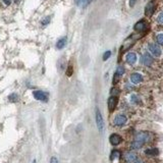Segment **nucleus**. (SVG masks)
<instances>
[{
    "label": "nucleus",
    "mask_w": 163,
    "mask_h": 163,
    "mask_svg": "<svg viewBox=\"0 0 163 163\" xmlns=\"http://www.w3.org/2000/svg\"><path fill=\"white\" fill-rule=\"evenodd\" d=\"M151 139H152V136L148 132H140L135 136V140L139 141V142H142L143 144H146V143L150 142Z\"/></svg>",
    "instance_id": "obj_1"
},
{
    "label": "nucleus",
    "mask_w": 163,
    "mask_h": 163,
    "mask_svg": "<svg viewBox=\"0 0 163 163\" xmlns=\"http://www.w3.org/2000/svg\"><path fill=\"white\" fill-rule=\"evenodd\" d=\"M95 120H96V124H97V128H98V131L100 133H102L103 130H104V119H103V116H102V114H101L98 107H96Z\"/></svg>",
    "instance_id": "obj_2"
},
{
    "label": "nucleus",
    "mask_w": 163,
    "mask_h": 163,
    "mask_svg": "<svg viewBox=\"0 0 163 163\" xmlns=\"http://www.w3.org/2000/svg\"><path fill=\"white\" fill-rule=\"evenodd\" d=\"M148 50L151 53V55L154 57H160L162 54V50H161L160 46L155 44V43H150L148 45Z\"/></svg>",
    "instance_id": "obj_3"
},
{
    "label": "nucleus",
    "mask_w": 163,
    "mask_h": 163,
    "mask_svg": "<svg viewBox=\"0 0 163 163\" xmlns=\"http://www.w3.org/2000/svg\"><path fill=\"white\" fill-rule=\"evenodd\" d=\"M128 122V117L124 114H118L113 119V124L115 126H124Z\"/></svg>",
    "instance_id": "obj_4"
},
{
    "label": "nucleus",
    "mask_w": 163,
    "mask_h": 163,
    "mask_svg": "<svg viewBox=\"0 0 163 163\" xmlns=\"http://www.w3.org/2000/svg\"><path fill=\"white\" fill-rule=\"evenodd\" d=\"M33 96L36 100L42 101V102H47V100H48V95H47V93H45L44 91H41V90L34 91Z\"/></svg>",
    "instance_id": "obj_5"
},
{
    "label": "nucleus",
    "mask_w": 163,
    "mask_h": 163,
    "mask_svg": "<svg viewBox=\"0 0 163 163\" xmlns=\"http://www.w3.org/2000/svg\"><path fill=\"white\" fill-rule=\"evenodd\" d=\"M153 62H154V60H153L152 55L149 54V53H144L141 57V63L145 66H151Z\"/></svg>",
    "instance_id": "obj_6"
},
{
    "label": "nucleus",
    "mask_w": 163,
    "mask_h": 163,
    "mask_svg": "<svg viewBox=\"0 0 163 163\" xmlns=\"http://www.w3.org/2000/svg\"><path fill=\"white\" fill-rule=\"evenodd\" d=\"M130 79H131V83H132V84L139 85L144 81V77H143V75H141L140 73H133L130 77Z\"/></svg>",
    "instance_id": "obj_7"
},
{
    "label": "nucleus",
    "mask_w": 163,
    "mask_h": 163,
    "mask_svg": "<svg viewBox=\"0 0 163 163\" xmlns=\"http://www.w3.org/2000/svg\"><path fill=\"white\" fill-rule=\"evenodd\" d=\"M124 159L126 160V162L133 163L134 161H136L138 159V155L135 152H133V151H128V152H126L124 154Z\"/></svg>",
    "instance_id": "obj_8"
},
{
    "label": "nucleus",
    "mask_w": 163,
    "mask_h": 163,
    "mask_svg": "<svg viewBox=\"0 0 163 163\" xmlns=\"http://www.w3.org/2000/svg\"><path fill=\"white\" fill-rule=\"evenodd\" d=\"M109 142L112 146H118L122 142V138L118 134H112L109 137Z\"/></svg>",
    "instance_id": "obj_9"
},
{
    "label": "nucleus",
    "mask_w": 163,
    "mask_h": 163,
    "mask_svg": "<svg viewBox=\"0 0 163 163\" xmlns=\"http://www.w3.org/2000/svg\"><path fill=\"white\" fill-rule=\"evenodd\" d=\"M117 103H118V98L115 96H111L110 98L108 99V110L110 112H113L114 109L116 108Z\"/></svg>",
    "instance_id": "obj_10"
},
{
    "label": "nucleus",
    "mask_w": 163,
    "mask_h": 163,
    "mask_svg": "<svg viewBox=\"0 0 163 163\" xmlns=\"http://www.w3.org/2000/svg\"><path fill=\"white\" fill-rule=\"evenodd\" d=\"M137 59H138V57H137V54L135 52L128 53V54H126V62H128V64H131V65L135 64V63L137 62Z\"/></svg>",
    "instance_id": "obj_11"
},
{
    "label": "nucleus",
    "mask_w": 163,
    "mask_h": 163,
    "mask_svg": "<svg viewBox=\"0 0 163 163\" xmlns=\"http://www.w3.org/2000/svg\"><path fill=\"white\" fill-rule=\"evenodd\" d=\"M134 29H135V31H137V32H143V31H145V30L147 29V23L145 21H138V23L135 25Z\"/></svg>",
    "instance_id": "obj_12"
},
{
    "label": "nucleus",
    "mask_w": 163,
    "mask_h": 163,
    "mask_svg": "<svg viewBox=\"0 0 163 163\" xmlns=\"http://www.w3.org/2000/svg\"><path fill=\"white\" fill-rule=\"evenodd\" d=\"M155 10V5L153 2H149L148 4H147L146 8H145V15H147V17H151V15H153V12H154Z\"/></svg>",
    "instance_id": "obj_13"
},
{
    "label": "nucleus",
    "mask_w": 163,
    "mask_h": 163,
    "mask_svg": "<svg viewBox=\"0 0 163 163\" xmlns=\"http://www.w3.org/2000/svg\"><path fill=\"white\" fill-rule=\"evenodd\" d=\"M66 42H67V38L66 37H62L60 38V39L58 40L56 42V48L58 49V50H61L62 48H64L65 45H66Z\"/></svg>",
    "instance_id": "obj_14"
},
{
    "label": "nucleus",
    "mask_w": 163,
    "mask_h": 163,
    "mask_svg": "<svg viewBox=\"0 0 163 163\" xmlns=\"http://www.w3.org/2000/svg\"><path fill=\"white\" fill-rule=\"evenodd\" d=\"M130 100H131V103H132V104H135V105H140L141 103H142V100H141L140 96L137 94L131 95Z\"/></svg>",
    "instance_id": "obj_15"
},
{
    "label": "nucleus",
    "mask_w": 163,
    "mask_h": 163,
    "mask_svg": "<svg viewBox=\"0 0 163 163\" xmlns=\"http://www.w3.org/2000/svg\"><path fill=\"white\" fill-rule=\"evenodd\" d=\"M145 154L148 155V156H157L159 154V150L157 148H150L147 149L145 151Z\"/></svg>",
    "instance_id": "obj_16"
},
{
    "label": "nucleus",
    "mask_w": 163,
    "mask_h": 163,
    "mask_svg": "<svg viewBox=\"0 0 163 163\" xmlns=\"http://www.w3.org/2000/svg\"><path fill=\"white\" fill-rule=\"evenodd\" d=\"M143 146H144V144H143L142 142H139V141H136V140L133 141L132 144H131V148H132L133 150H139V149H141Z\"/></svg>",
    "instance_id": "obj_17"
},
{
    "label": "nucleus",
    "mask_w": 163,
    "mask_h": 163,
    "mask_svg": "<svg viewBox=\"0 0 163 163\" xmlns=\"http://www.w3.org/2000/svg\"><path fill=\"white\" fill-rule=\"evenodd\" d=\"M120 152L118 150H112L111 151V154H110V160L111 161H114L117 160V159L120 158Z\"/></svg>",
    "instance_id": "obj_18"
},
{
    "label": "nucleus",
    "mask_w": 163,
    "mask_h": 163,
    "mask_svg": "<svg viewBox=\"0 0 163 163\" xmlns=\"http://www.w3.org/2000/svg\"><path fill=\"white\" fill-rule=\"evenodd\" d=\"M156 42L158 45H161V46H163V34L160 33V34H157L156 35Z\"/></svg>",
    "instance_id": "obj_19"
},
{
    "label": "nucleus",
    "mask_w": 163,
    "mask_h": 163,
    "mask_svg": "<svg viewBox=\"0 0 163 163\" xmlns=\"http://www.w3.org/2000/svg\"><path fill=\"white\" fill-rule=\"evenodd\" d=\"M8 100L11 101V102H17V100H19V96H17V94H11L10 96L8 97Z\"/></svg>",
    "instance_id": "obj_20"
},
{
    "label": "nucleus",
    "mask_w": 163,
    "mask_h": 163,
    "mask_svg": "<svg viewBox=\"0 0 163 163\" xmlns=\"http://www.w3.org/2000/svg\"><path fill=\"white\" fill-rule=\"evenodd\" d=\"M116 75H118L119 77H121V75H124V66H118L117 67V69H116Z\"/></svg>",
    "instance_id": "obj_21"
},
{
    "label": "nucleus",
    "mask_w": 163,
    "mask_h": 163,
    "mask_svg": "<svg viewBox=\"0 0 163 163\" xmlns=\"http://www.w3.org/2000/svg\"><path fill=\"white\" fill-rule=\"evenodd\" d=\"M110 56H111V51H106V52L103 54V57H102L103 61H106Z\"/></svg>",
    "instance_id": "obj_22"
},
{
    "label": "nucleus",
    "mask_w": 163,
    "mask_h": 163,
    "mask_svg": "<svg viewBox=\"0 0 163 163\" xmlns=\"http://www.w3.org/2000/svg\"><path fill=\"white\" fill-rule=\"evenodd\" d=\"M50 19H51V17H45L44 19H42V21H41V23H42V26H47L49 23H50Z\"/></svg>",
    "instance_id": "obj_23"
},
{
    "label": "nucleus",
    "mask_w": 163,
    "mask_h": 163,
    "mask_svg": "<svg viewBox=\"0 0 163 163\" xmlns=\"http://www.w3.org/2000/svg\"><path fill=\"white\" fill-rule=\"evenodd\" d=\"M157 21H158L159 23H163V11L160 12L158 15V17H157Z\"/></svg>",
    "instance_id": "obj_24"
},
{
    "label": "nucleus",
    "mask_w": 163,
    "mask_h": 163,
    "mask_svg": "<svg viewBox=\"0 0 163 163\" xmlns=\"http://www.w3.org/2000/svg\"><path fill=\"white\" fill-rule=\"evenodd\" d=\"M66 75H68V77H70V75H73V66H71V65H68V67H67Z\"/></svg>",
    "instance_id": "obj_25"
},
{
    "label": "nucleus",
    "mask_w": 163,
    "mask_h": 163,
    "mask_svg": "<svg viewBox=\"0 0 163 163\" xmlns=\"http://www.w3.org/2000/svg\"><path fill=\"white\" fill-rule=\"evenodd\" d=\"M110 93H111V95H112V96H115V97H116V95L119 94V90H117V89L113 88L112 90L110 91Z\"/></svg>",
    "instance_id": "obj_26"
},
{
    "label": "nucleus",
    "mask_w": 163,
    "mask_h": 163,
    "mask_svg": "<svg viewBox=\"0 0 163 163\" xmlns=\"http://www.w3.org/2000/svg\"><path fill=\"white\" fill-rule=\"evenodd\" d=\"M92 1H93V0H84V1H83V5H84V7L88 6V5L90 4Z\"/></svg>",
    "instance_id": "obj_27"
},
{
    "label": "nucleus",
    "mask_w": 163,
    "mask_h": 163,
    "mask_svg": "<svg viewBox=\"0 0 163 163\" xmlns=\"http://www.w3.org/2000/svg\"><path fill=\"white\" fill-rule=\"evenodd\" d=\"M50 163H59V161L56 157L53 156V157H51V159H50Z\"/></svg>",
    "instance_id": "obj_28"
},
{
    "label": "nucleus",
    "mask_w": 163,
    "mask_h": 163,
    "mask_svg": "<svg viewBox=\"0 0 163 163\" xmlns=\"http://www.w3.org/2000/svg\"><path fill=\"white\" fill-rule=\"evenodd\" d=\"M137 0H130V6L131 7H134L135 4H136Z\"/></svg>",
    "instance_id": "obj_29"
},
{
    "label": "nucleus",
    "mask_w": 163,
    "mask_h": 163,
    "mask_svg": "<svg viewBox=\"0 0 163 163\" xmlns=\"http://www.w3.org/2000/svg\"><path fill=\"white\" fill-rule=\"evenodd\" d=\"M2 1H3V3H4L5 5H7V6L11 4V0H2Z\"/></svg>",
    "instance_id": "obj_30"
},
{
    "label": "nucleus",
    "mask_w": 163,
    "mask_h": 163,
    "mask_svg": "<svg viewBox=\"0 0 163 163\" xmlns=\"http://www.w3.org/2000/svg\"><path fill=\"white\" fill-rule=\"evenodd\" d=\"M83 1H84V0H75V3L77 5H81L82 3H83Z\"/></svg>",
    "instance_id": "obj_31"
},
{
    "label": "nucleus",
    "mask_w": 163,
    "mask_h": 163,
    "mask_svg": "<svg viewBox=\"0 0 163 163\" xmlns=\"http://www.w3.org/2000/svg\"><path fill=\"white\" fill-rule=\"evenodd\" d=\"M133 163H145V162H144L143 160H141V159H137V160L134 161Z\"/></svg>",
    "instance_id": "obj_32"
},
{
    "label": "nucleus",
    "mask_w": 163,
    "mask_h": 163,
    "mask_svg": "<svg viewBox=\"0 0 163 163\" xmlns=\"http://www.w3.org/2000/svg\"><path fill=\"white\" fill-rule=\"evenodd\" d=\"M32 163H37V160H36V159H34L33 162H32Z\"/></svg>",
    "instance_id": "obj_33"
}]
</instances>
